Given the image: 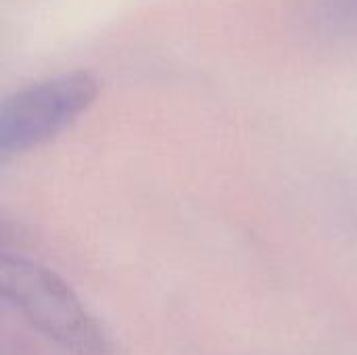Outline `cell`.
<instances>
[{"mask_svg": "<svg viewBox=\"0 0 357 355\" xmlns=\"http://www.w3.org/2000/svg\"><path fill=\"white\" fill-rule=\"evenodd\" d=\"M4 299L42 335L71 355H109L107 333L52 270L19 255L2 253Z\"/></svg>", "mask_w": 357, "mask_h": 355, "instance_id": "cell-1", "label": "cell"}, {"mask_svg": "<svg viewBox=\"0 0 357 355\" xmlns=\"http://www.w3.org/2000/svg\"><path fill=\"white\" fill-rule=\"evenodd\" d=\"M100 82L88 71H71L17 90L0 111V157L8 161L54 138L98 96Z\"/></svg>", "mask_w": 357, "mask_h": 355, "instance_id": "cell-2", "label": "cell"}]
</instances>
